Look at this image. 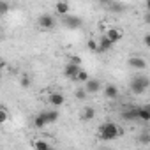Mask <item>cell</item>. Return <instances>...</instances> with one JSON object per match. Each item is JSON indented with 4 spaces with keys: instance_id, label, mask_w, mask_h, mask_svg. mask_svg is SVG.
Wrapping results in <instances>:
<instances>
[{
    "instance_id": "cell-1",
    "label": "cell",
    "mask_w": 150,
    "mask_h": 150,
    "mask_svg": "<svg viewBox=\"0 0 150 150\" xmlns=\"http://www.w3.org/2000/svg\"><path fill=\"white\" fill-rule=\"evenodd\" d=\"M122 134H124V131L115 122H104V124L99 125V138L103 141H113Z\"/></svg>"
},
{
    "instance_id": "cell-2",
    "label": "cell",
    "mask_w": 150,
    "mask_h": 150,
    "mask_svg": "<svg viewBox=\"0 0 150 150\" xmlns=\"http://www.w3.org/2000/svg\"><path fill=\"white\" fill-rule=\"evenodd\" d=\"M148 87H150V80H148V76H145V74H138V76H134L131 80V83H129V88H131V92L134 96L145 94L148 90Z\"/></svg>"
},
{
    "instance_id": "cell-3",
    "label": "cell",
    "mask_w": 150,
    "mask_h": 150,
    "mask_svg": "<svg viewBox=\"0 0 150 150\" xmlns=\"http://www.w3.org/2000/svg\"><path fill=\"white\" fill-rule=\"evenodd\" d=\"M37 23H39V27H41L42 30H53V28L57 27V20H55V16H53V14H48V13L41 14L39 20H37Z\"/></svg>"
},
{
    "instance_id": "cell-4",
    "label": "cell",
    "mask_w": 150,
    "mask_h": 150,
    "mask_svg": "<svg viewBox=\"0 0 150 150\" xmlns=\"http://www.w3.org/2000/svg\"><path fill=\"white\" fill-rule=\"evenodd\" d=\"M83 25V20L80 16H74V14H67L64 16V27L69 28V30H76Z\"/></svg>"
},
{
    "instance_id": "cell-5",
    "label": "cell",
    "mask_w": 150,
    "mask_h": 150,
    "mask_svg": "<svg viewBox=\"0 0 150 150\" xmlns=\"http://www.w3.org/2000/svg\"><path fill=\"white\" fill-rule=\"evenodd\" d=\"M127 64H129V67H131V69H136V71H143V69L146 67V62H145V58H143V57H136V55L129 57Z\"/></svg>"
},
{
    "instance_id": "cell-6",
    "label": "cell",
    "mask_w": 150,
    "mask_h": 150,
    "mask_svg": "<svg viewBox=\"0 0 150 150\" xmlns=\"http://www.w3.org/2000/svg\"><path fill=\"white\" fill-rule=\"evenodd\" d=\"M48 101H50V104H51V106L60 108V106H64V104H65V96H64L62 92H51V94H50V97H48Z\"/></svg>"
},
{
    "instance_id": "cell-7",
    "label": "cell",
    "mask_w": 150,
    "mask_h": 150,
    "mask_svg": "<svg viewBox=\"0 0 150 150\" xmlns=\"http://www.w3.org/2000/svg\"><path fill=\"white\" fill-rule=\"evenodd\" d=\"M80 69H81V65H74V64H65V67H64V76L65 78H69V80H74L76 78V74L80 72Z\"/></svg>"
},
{
    "instance_id": "cell-8",
    "label": "cell",
    "mask_w": 150,
    "mask_h": 150,
    "mask_svg": "<svg viewBox=\"0 0 150 150\" xmlns=\"http://www.w3.org/2000/svg\"><path fill=\"white\" fill-rule=\"evenodd\" d=\"M120 115H122V118H124V120H127V122L138 120V108H136V106H129V108H124Z\"/></svg>"
},
{
    "instance_id": "cell-9",
    "label": "cell",
    "mask_w": 150,
    "mask_h": 150,
    "mask_svg": "<svg viewBox=\"0 0 150 150\" xmlns=\"http://www.w3.org/2000/svg\"><path fill=\"white\" fill-rule=\"evenodd\" d=\"M104 35L108 37V41H110L111 44H115V42H118V41L122 39V35H124V32H122L120 28H115V27H113V28H108V32H106Z\"/></svg>"
},
{
    "instance_id": "cell-10",
    "label": "cell",
    "mask_w": 150,
    "mask_h": 150,
    "mask_svg": "<svg viewBox=\"0 0 150 150\" xmlns=\"http://www.w3.org/2000/svg\"><path fill=\"white\" fill-rule=\"evenodd\" d=\"M101 87H103V85H101V81H99V80H92V78H90V80L85 83V87H83V88H85V92H87V94H97V92L101 90Z\"/></svg>"
},
{
    "instance_id": "cell-11",
    "label": "cell",
    "mask_w": 150,
    "mask_h": 150,
    "mask_svg": "<svg viewBox=\"0 0 150 150\" xmlns=\"http://www.w3.org/2000/svg\"><path fill=\"white\" fill-rule=\"evenodd\" d=\"M41 115H42L46 125H48V124H55V122L58 120V117H60V113H58L57 110H46V111H41Z\"/></svg>"
},
{
    "instance_id": "cell-12",
    "label": "cell",
    "mask_w": 150,
    "mask_h": 150,
    "mask_svg": "<svg viewBox=\"0 0 150 150\" xmlns=\"http://www.w3.org/2000/svg\"><path fill=\"white\" fill-rule=\"evenodd\" d=\"M111 48H113V44L108 41L106 35H103V37L97 41V51H99V53H106V51H110Z\"/></svg>"
},
{
    "instance_id": "cell-13",
    "label": "cell",
    "mask_w": 150,
    "mask_h": 150,
    "mask_svg": "<svg viewBox=\"0 0 150 150\" xmlns=\"http://www.w3.org/2000/svg\"><path fill=\"white\" fill-rule=\"evenodd\" d=\"M104 96H106V99H117V97H118V88H117V85H113V83L104 85Z\"/></svg>"
},
{
    "instance_id": "cell-14",
    "label": "cell",
    "mask_w": 150,
    "mask_h": 150,
    "mask_svg": "<svg viewBox=\"0 0 150 150\" xmlns=\"http://www.w3.org/2000/svg\"><path fill=\"white\" fill-rule=\"evenodd\" d=\"M55 11H57V14H60V16L64 18V16H67V14H69L71 6H69L67 2H57V4H55Z\"/></svg>"
},
{
    "instance_id": "cell-15",
    "label": "cell",
    "mask_w": 150,
    "mask_h": 150,
    "mask_svg": "<svg viewBox=\"0 0 150 150\" xmlns=\"http://www.w3.org/2000/svg\"><path fill=\"white\" fill-rule=\"evenodd\" d=\"M106 7H108L110 11H113V13H124V11L127 9V6L122 4V2H108Z\"/></svg>"
},
{
    "instance_id": "cell-16",
    "label": "cell",
    "mask_w": 150,
    "mask_h": 150,
    "mask_svg": "<svg viewBox=\"0 0 150 150\" xmlns=\"http://www.w3.org/2000/svg\"><path fill=\"white\" fill-rule=\"evenodd\" d=\"M138 118L143 122H150V108L148 106H139L138 108Z\"/></svg>"
},
{
    "instance_id": "cell-17",
    "label": "cell",
    "mask_w": 150,
    "mask_h": 150,
    "mask_svg": "<svg viewBox=\"0 0 150 150\" xmlns=\"http://www.w3.org/2000/svg\"><path fill=\"white\" fill-rule=\"evenodd\" d=\"M51 145L48 143V141H44V139H34L32 141V148L34 150H48Z\"/></svg>"
},
{
    "instance_id": "cell-18",
    "label": "cell",
    "mask_w": 150,
    "mask_h": 150,
    "mask_svg": "<svg viewBox=\"0 0 150 150\" xmlns=\"http://www.w3.org/2000/svg\"><path fill=\"white\" fill-rule=\"evenodd\" d=\"M90 80V76H88V72L85 71V69H80V72L76 74V78H74L72 81H78V83H87Z\"/></svg>"
},
{
    "instance_id": "cell-19",
    "label": "cell",
    "mask_w": 150,
    "mask_h": 150,
    "mask_svg": "<svg viewBox=\"0 0 150 150\" xmlns=\"http://www.w3.org/2000/svg\"><path fill=\"white\" fill-rule=\"evenodd\" d=\"M83 120H94V117H96V110L92 108V106H87V108H83Z\"/></svg>"
},
{
    "instance_id": "cell-20",
    "label": "cell",
    "mask_w": 150,
    "mask_h": 150,
    "mask_svg": "<svg viewBox=\"0 0 150 150\" xmlns=\"http://www.w3.org/2000/svg\"><path fill=\"white\" fill-rule=\"evenodd\" d=\"M34 127H37V129H44V127H46V122H44V118H42L41 113L35 115V118H34Z\"/></svg>"
},
{
    "instance_id": "cell-21",
    "label": "cell",
    "mask_w": 150,
    "mask_h": 150,
    "mask_svg": "<svg viewBox=\"0 0 150 150\" xmlns=\"http://www.w3.org/2000/svg\"><path fill=\"white\" fill-rule=\"evenodd\" d=\"M138 141H139L141 145H148V143H150V134H148L146 131H143V132L139 134V138H138Z\"/></svg>"
},
{
    "instance_id": "cell-22",
    "label": "cell",
    "mask_w": 150,
    "mask_h": 150,
    "mask_svg": "<svg viewBox=\"0 0 150 150\" xmlns=\"http://www.w3.org/2000/svg\"><path fill=\"white\" fill-rule=\"evenodd\" d=\"M9 11H11V6H9L7 2H4V0H0V16L7 14Z\"/></svg>"
},
{
    "instance_id": "cell-23",
    "label": "cell",
    "mask_w": 150,
    "mask_h": 150,
    "mask_svg": "<svg viewBox=\"0 0 150 150\" xmlns=\"http://www.w3.org/2000/svg\"><path fill=\"white\" fill-rule=\"evenodd\" d=\"M9 120V113L4 110V108H0V125H2V124H6Z\"/></svg>"
},
{
    "instance_id": "cell-24",
    "label": "cell",
    "mask_w": 150,
    "mask_h": 150,
    "mask_svg": "<svg viewBox=\"0 0 150 150\" xmlns=\"http://www.w3.org/2000/svg\"><path fill=\"white\" fill-rule=\"evenodd\" d=\"M69 64L81 65V57H78V55H71V57H69Z\"/></svg>"
},
{
    "instance_id": "cell-25",
    "label": "cell",
    "mask_w": 150,
    "mask_h": 150,
    "mask_svg": "<svg viewBox=\"0 0 150 150\" xmlns=\"http://www.w3.org/2000/svg\"><path fill=\"white\" fill-rule=\"evenodd\" d=\"M87 48H88L90 51H97V41H96V39H88V41H87Z\"/></svg>"
},
{
    "instance_id": "cell-26",
    "label": "cell",
    "mask_w": 150,
    "mask_h": 150,
    "mask_svg": "<svg viewBox=\"0 0 150 150\" xmlns=\"http://www.w3.org/2000/svg\"><path fill=\"white\" fill-rule=\"evenodd\" d=\"M74 96H76V99H85V97H87L88 94L85 92V88H78L76 92H74Z\"/></svg>"
},
{
    "instance_id": "cell-27",
    "label": "cell",
    "mask_w": 150,
    "mask_h": 150,
    "mask_svg": "<svg viewBox=\"0 0 150 150\" xmlns=\"http://www.w3.org/2000/svg\"><path fill=\"white\" fill-rule=\"evenodd\" d=\"M21 87L23 88H28L30 87V78L27 76V74H23V76H21Z\"/></svg>"
},
{
    "instance_id": "cell-28",
    "label": "cell",
    "mask_w": 150,
    "mask_h": 150,
    "mask_svg": "<svg viewBox=\"0 0 150 150\" xmlns=\"http://www.w3.org/2000/svg\"><path fill=\"white\" fill-rule=\"evenodd\" d=\"M143 44H145V46H150V34H145V37H143Z\"/></svg>"
},
{
    "instance_id": "cell-29",
    "label": "cell",
    "mask_w": 150,
    "mask_h": 150,
    "mask_svg": "<svg viewBox=\"0 0 150 150\" xmlns=\"http://www.w3.org/2000/svg\"><path fill=\"white\" fill-rule=\"evenodd\" d=\"M2 69H4V64L0 62V81H2Z\"/></svg>"
},
{
    "instance_id": "cell-30",
    "label": "cell",
    "mask_w": 150,
    "mask_h": 150,
    "mask_svg": "<svg viewBox=\"0 0 150 150\" xmlns=\"http://www.w3.org/2000/svg\"><path fill=\"white\" fill-rule=\"evenodd\" d=\"M48 150H57V148H53V146H50V148H48Z\"/></svg>"
},
{
    "instance_id": "cell-31",
    "label": "cell",
    "mask_w": 150,
    "mask_h": 150,
    "mask_svg": "<svg viewBox=\"0 0 150 150\" xmlns=\"http://www.w3.org/2000/svg\"><path fill=\"white\" fill-rule=\"evenodd\" d=\"M101 150H108V148H101Z\"/></svg>"
},
{
    "instance_id": "cell-32",
    "label": "cell",
    "mask_w": 150,
    "mask_h": 150,
    "mask_svg": "<svg viewBox=\"0 0 150 150\" xmlns=\"http://www.w3.org/2000/svg\"><path fill=\"white\" fill-rule=\"evenodd\" d=\"M0 62H2V57H0Z\"/></svg>"
}]
</instances>
